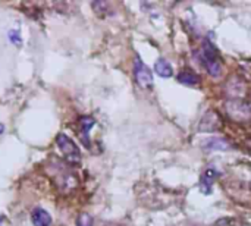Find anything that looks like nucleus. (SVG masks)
Here are the masks:
<instances>
[{
    "label": "nucleus",
    "instance_id": "nucleus-15",
    "mask_svg": "<svg viewBox=\"0 0 251 226\" xmlns=\"http://www.w3.org/2000/svg\"><path fill=\"white\" fill-rule=\"evenodd\" d=\"M3 131H5V125L0 123V134H3Z\"/></svg>",
    "mask_w": 251,
    "mask_h": 226
},
{
    "label": "nucleus",
    "instance_id": "nucleus-9",
    "mask_svg": "<svg viewBox=\"0 0 251 226\" xmlns=\"http://www.w3.org/2000/svg\"><path fill=\"white\" fill-rule=\"evenodd\" d=\"M154 69H156L157 75H160L161 78H169V77H172V73H174L171 63L167 62L166 59H159L154 63Z\"/></svg>",
    "mask_w": 251,
    "mask_h": 226
},
{
    "label": "nucleus",
    "instance_id": "nucleus-1",
    "mask_svg": "<svg viewBox=\"0 0 251 226\" xmlns=\"http://www.w3.org/2000/svg\"><path fill=\"white\" fill-rule=\"evenodd\" d=\"M201 63L207 69L212 77H220L222 73V60L212 44L204 43L201 47Z\"/></svg>",
    "mask_w": 251,
    "mask_h": 226
},
{
    "label": "nucleus",
    "instance_id": "nucleus-3",
    "mask_svg": "<svg viewBox=\"0 0 251 226\" xmlns=\"http://www.w3.org/2000/svg\"><path fill=\"white\" fill-rule=\"evenodd\" d=\"M145 191H147V194L144 195V198H145L144 201L148 206H151L153 209H161V207H164L171 203L169 195H167V192L160 187L151 185V187L145 188Z\"/></svg>",
    "mask_w": 251,
    "mask_h": 226
},
{
    "label": "nucleus",
    "instance_id": "nucleus-4",
    "mask_svg": "<svg viewBox=\"0 0 251 226\" xmlns=\"http://www.w3.org/2000/svg\"><path fill=\"white\" fill-rule=\"evenodd\" d=\"M134 75H135V80L141 87H150L153 84V73L148 69V66H145L140 57L135 59L134 63Z\"/></svg>",
    "mask_w": 251,
    "mask_h": 226
},
{
    "label": "nucleus",
    "instance_id": "nucleus-11",
    "mask_svg": "<svg viewBox=\"0 0 251 226\" xmlns=\"http://www.w3.org/2000/svg\"><path fill=\"white\" fill-rule=\"evenodd\" d=\"M207 150H228L229 148V144L223 139V138H210L206 141V145H204Z\"/></svg>",
    "mask_w": 251,
    "mask_h": 226
},
{
    "label": "nucleus",
    "instance_id": "nucleus-12",
    "mask_svg": "<svg viewBox=\"0 0 251 226\" xmlns=\"http://www.w3.org/2000/svg\"><path fill=\"white\" fill-rule=\"evenodd\" d=\"M94 220L89 213H81L76 219V226H93Z\"/></svg>",
    "mask_w": 251,
    "mask_h": 226
},
{
    "label": "nucleus",
    "instance_id": "nucleus-2",
    "mask_svg": "<svg viewBox=\"0 0 251 226\" xmlns=\"http://www.w3.org/2000/svg\"><path fill=\"white\" fill-rule=\"evenodd\" d=\"M56 144L60 150V153L71 165H79L81 163V152L78 145L65 134H59L56 137Z\"/></svg>",
    "mask_w": 251,
    "mask_h": 226
},
{
    "label": "nucleus",
    "instance_id": "nucleus-14",
    "mask_svg": "<svg viewBox=\"0 0 251 226\" xmlns=\"http://www.w3.org/2000/svg\"><path fill=\"white\" fill-rule=\"evenodd\" d=\"M9 40L14 43V44H21L22 43V38H21V35H19V31L18 30H12V31H9Z\"/></svg>",
    "mask_w": 251,
    "mask_h": 226
},
{
    "label": "nucleus",
    "instance_id": "nucleus-10",
    "mask_svg": "<svg viewBox=\"0 0 251 226\" xmlns=\"http://www.w3.org/2000/svg\"><path fill=\"white\" fill-rule=\"evenodd\" d=\"M79 123H81V132H82V139H84V144L86 145H89V132H90V129L94 126V123H96V121L93 119V118H90V116H82L81 119H79Z\"/></svg>",
    "mask_w": 251,
    "mask_h": 226
},
{
    "label": "nucleus",
    "instance_id": "nucleus-6",
    "mask_svg": "<svg viewBox=\"0 0 251 226\" xmlns=\"http://www.w3.org/2000/svg\"><path fill=\"white\" fill-rule=\"evenodd\" d=\"M31 222L34 226H50L52 225V216L44 209L36 207L31 211Z\"/></svg>",
    "mask_w": 251,
    "mask_h": 226
},
{
    "label": "nucleus",
    "instance_id": "nucleus-7",
    "mask_svg": "<svg viewBox=\"0 0 251 226\" xmlns=\"http://www.w3.org/2000/svg\"><path fill=\"white\" fill-rule=\"evenodd\" d=\"M216 178H217V172L215 169H206L203 172L200 185H201V191L204 194H209L212 191V187H213V182L216 181Z\"/></svg>",
    "mask_w": 251,
    "mask_h": 226
},
{
    "label": "nucleus",
    "instance_id": "nucleus-8",
    "mask_svg": "<svg viewBox=\"0 0 251 226\" xmlns=\"http://www.w3.org/2000/svg\"><path fill=\"white\" fill-rule=\"evenodd\" d=\"M178 81L184 86H197L200 83V77L190 69H184L178 75Z\"/></svg>",
    "mask_w": 251,
    "mask_h": 226
},
{
    "label": "nucleus",
    "instance_id": "nucleus-13",
    "mask_svg": "<svg viewBox=\"0 0 251 226\" xmlns=\"http://www.w3.org/2000/svg\"><path fill=\"white\" fill-rule=\"evenodd\" d=\"M210 226H239V222L236 219H232V217H225V219H220V220L215 222Z\"/></svg>",
    "mask_w": 251,
    "mask_h": 226
},
{
    "label": "nucleus",
    "instance_id": "nucleus-5",
    "mask_svg": "<svg viewBox=\"0 0 251 226\" xmlns=\"http://www.w3.org/2000/svg\"><path fill=\"white\" fill-rule=\"evenodd\" d=\"M220 125H222L220 116L216 112L209 110L200 122V131H217Z\"/></svg>",
    "mask_w": 251,
    "mask_h": 226
}]
</instances>
